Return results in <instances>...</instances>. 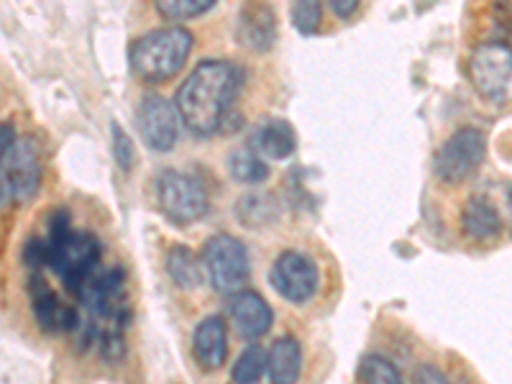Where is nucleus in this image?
<instances>
[{
	"label": "nucleus",
	"mask_w": 512,
	"mask_h": 384,
	"mask_svg": "<svg viewBox=\"0 0 512 384\" xmlns=\"http://www.w3.org/2000/svg\"><path fill=\"white\" fill-rule=\"evenodd\" d=\"M241 90V70L231 62L205 59L177 90V113L192 134L213 136L226 123Z\"/></svg>",
	"instance_id": "obj_1"
},
{
	"label": "nucleus",
	"mask_w": 512,
	"mask_h": 384,
	"mask_svg": "<svg viewBox=\"0 0 512 384\" xmlns=\"http://www.w3.org/2000/svg\"><path fill=\"white\" fill-rule=\"evenodd\" d=\"M26 262L34 272L41 264L52 267L59 282L72 295L80 297V292L100 269V241L93 233L75 231L67 210H57L49 218L47 241H31L26 246Z\"/></svg>",
	"instance_id": "obj_2"
},
{
	"label": "nucleus",
	"mask_w": 512,
	"mask_h": 384,
	"mask_svg": "<svg viewBox=\"0 0 512 384\" xmlns=\"http://www.w3.org/2000/svg\"><path fill=\"white\" fill-rule=\"evenodd\" d=\"M192 34L182 26H164L149 31L131 44V70L144 82L172 80L185 67L192 52Z\"/></svg>",
	"instance_id": "obj_3"
},
{
	"label": "nucleus",
	"mask_w": 512,
	"mask_h": 384,
	"mask_svg": "<svg viewBox=\"0 0 512 384\" xmlns=\"http://www.w3.org/2000/svg\"><path fill=\"white\" fill-rule=\"evenodd\" d=\"M203 269L208 282L218 292H241L244 282L249 280V251L244 241L228 233L210 236L203 246Z\"/></svg>",
	"instance_id": "obj_4"
},
{
	"label": "nucleus",
	"mask_w": 512,
	"mask_h": 384,
	"mask_svg": "<svg viewBox=\"0 0 512 384\" xmlns=\"http://www.w3.org/2000/svg\"><path fill=\"white\" fill-rule=\"evenodd\" d=\"M157 203L159 210L167 216V221L177 223V226L200 221L210 208L205 187L195 177L185 175V172H175V169H167V172L159 175Z\"/></svg>",
	"instance_id": "obj_5"
},
{
	"label": "nucleus",
	"mask_w": 512,
	"mask_h": 384,
	"mask_svg": "<svg viewBox=\"0 0 512 384\" xmlns=\"http://www.w3.org/2000/svg\"><path fill=\"white\" fill-rule=\"evenodd\" d=\"M487 154V139L479 128L464 126L448 136L436 152V175L448 185L464 182L482 167Z\"/></svg>",
	"instance_id": "obj_6"
},
{
	"label": "nucleus",
	"mask_w": 512,
	"mask_h": 384,
	"mask_svg": "<svg viewBox=\"0 0 512 384\" xmlns=\"http://www.w3.org/2000/svg\"><path fill=\"white\" fill-rule=\"evenodd\" d=\"M469 80L489 103H502L512 88V47L505 41H487L469 59Z\"/></svg>",
	"instance_id": "obj_7"
},
{
	"label": "nucleus",
	"mask_w": 512,
	"mask_h": 384,
	"mask_svg": "<svg viewBox=\"0 0 512 384\" xmlns=\"http://www.w3.org/2000/svg\"><path fill=\"white\" fill-rule=\"evenodd\" d=\"M180 113H177V105L169 103L167 98L157 93H146L139 100V108H136V126H139V134L144 139V144L152 149V152H169L172 146L180 139Z\"/></svg>",
	"instance_id": "obj_8"
},
{
	"label": "nucleus",
	"mask_w": 512,
	"mask_h": 384,
	"mask_svg": "<svg viewBox=\"0 0 512 384\" xmlns=\"http://www.w3.org/2000/svg\"><path fill=\"white\" fill-rule=\"evenodd\" d=\"M41 182L39 152L34 141L16 139L0 159V192L11 200L34 198Z\"/></svg>",
	"instance_id": "obj_9"
},
{
	"label": "nucleus",
	"mask_w": 512,
	"mask_h": 384,
	"mask_svg": "<svg viewBox=\"0 0 512 384\" xmlns=\"http://www.w3.org/2000/svg\"><path fill=\"white\" fill-rule=\"evenodd\" d=\"M269 282L287 303L303 305L308 300H313L315 292H318V267L310 256H305L303 251H282L272 264V272H269Z\"/></svg>",
	"instance_id": "obj_10"
},
{
	"label": "nucleus",
	"mask_w": 512,
	"mask_h": 384,
	"mask_svg": "<svg viewBox=\"0 0 512 384\" xmlns=\"http://www.w3.org/2000/svg\"><path fill=\"white\" fill-rule=\"evenodd\" d=\"M31 303H34V315L39 326L47 333H70L80 326L77 310L59 300V295L47 285L39 269L31 277Z\"/></svg>",
	"instance_id": "obj_11"
},
{
	"label": "nucleus",
	"mask_w": 512,
	"mask_h": 384,
	"mask_svg": "<svg viewBox=\"0 0 512 384\" xmlns=\"http://www.w3.org/2000/svg\"><path fill=\"white\" fill-rule=\"evenodd\" d=\"M228 313H231L233 326L249 341H259L267 336L272 328V308L262 295H256L251 290H241L228 300Z\"/></svg>",
	"instance_id": "obj_12"
},
{
	"label": "nucleus",
	"mask_w": 512,
	"mask_h": 384,
	"mask_svg": "<svg viewBox=\"0 0 512 384\" xmlns=\"http://www.w3.org/2000/svg\"><path fill=\"white\" fill-rule=\"evenodd\" d=\"M236 39L249 52H269L277 41V16L262 3H249L241 8L236 21Z\"/></svg>",
	"instance_id": "obj_13"
},
{
	"label": "nucleus",
	"mask_w": 512,
	"mask_h": 384,
	"mask_svg": "<svg viewBox=\"0 0 512 384\" xmlns=\"http://www.w3.org/2000/svg\"><path fill=\"white\" fill-rule=\"evenodd\" d=\"M192 351L205 372H216L228 356V331L221 315H208L198 323L192 336Z\"/></svg>",
	"instance_id": "obj_14"
},
{
	"label": "nucleus",
	"mask_w": 512,
	"mask_h": 384,
	"mask_svg": "<svg viewBox=\"0 0 512 384\" xmlns=\"http://www.w3.org/2000/svg\"><path fill=\"white\" fill-rule=\"evenodd\" d=\"M502 228L505 226H502L500 210L487 198L474 195V198L466 200L464 210H461V231H464L466 239L487 244V241H495L500 236Z\"/></svg>",
	"instance_id": "obj_15"
},
{
	"label": "nucleus",
	"mask_w": 512,
	"mask_h": 384,
	"mask_svg": "<svg viewBox=\"0 0 512 384\" xmlns=\"http://www.w3.org/2000/svg\"><path fill=\"white\" fill-rule=\"evenodd\" d=\"M303 372V346L292 336L277 338L267 354V374L272 384H295Z\"/></svg>",
	"instance_id": "obj_16"
},
{
	"label": "nucleus",
	"mask_w": 512,
	"mask_h": 384,
	"mask_svg": "<svg viewBox=\"0 0 512 384\" xmlns=\"http://www.w3.org/2000/svg\"><path fill=\"white\" fill-rule=\"evenodd\" d=\"M254 152L269 159H287L295 154L297 136L295 128L285 121V118H272V121L262 123L254 134Z\"/></svg>",
	"instance_id": "obj_17"
},
{
	"label": "nucleus",
	"mask_w": 512,
	"mask_h": 384,
	"mask_svg": "<svg viewBox=\"0 0 512 384\" xmlns=\"http://www.w3.org/2000/svg\"><path fill=\"white\" fill-rule=\"evenodd\" d=\"M167 272L172 282L182 290H195L203 282V269L198 267V259L182 244L172 246L167 251Z\"/></svg>",
	"instance_id": "obj_18"
},
{
	"label": "nucleus",
	"mask_w": 512,
	"mask_h": 384,
	"mask_svg": "<svg viewBox=\"0 0 512 384\" xmlns=\"http://www.w3.org/2000/svg\"><path fill=\"white\" fill-rule=\"evenodd\" d=\"M228 172H231L233 180L246 182V185H256V182H264L269 177L267 162L256 152H251V149L231 152V157H228Z\"/></svg>",
	"instance_id": "obj_19"
},
{
	"label": "nucleus",
	"mask_w": 512,
	"mask_h": 384,
	"mask_svg": "<svg viewBox=\"0 0 512 384\" xmlns=\"http://www.w3.org/2000/svg\"><path fill=\"white\" fill-rule=\"evenodd\" d=\"M267 374V351L259 344H251L233 364V384H259Z\"/></svg>",
	"instance_id": "obj_20"
},
{
	"label": "nucleus",
	"mask_w": 512,
	"mask_h": 384,
	"mask_svg": "<svg viewBox=\"0 0 512 384\" xmlns=\"http://www.w3.org/2000/svg\"><path fill=\"white\" fill-rule=\"evenodd\" d=\"M361 384H402L400 369L387 356L369 354L359 364Z\"/></svg>",
	"instance_id": "obj_21"
},
{
	"label": "nucleus",
	"mask_w": 512,
	"mask_h": 384,
	"mask_svg": "<svg viewBox=\"0 0 512 384\" xmlns=\"http://www.w3.org/2000/svg\"><path fill=\"white\" fill-rule=\"evenodd\" d=\"M216 8V0H159L157 11L169 21H182V18H195Z\"/></svg>",
	"instance_id": "obj_22"
},
{
	"label": "nucleus",
	"mask_w": 512,
	"mask_h": 384,
	"mask_svg": "<svg viewBox=\"0 0 512 384\" xmlns=\"http://www.w3.org/2000/svg\"><path fill=\"white\" fill-rule=\"evenodd\" d=\"M292 26H295L300 34H315L320 26V18H323V8L315 0H303V3H295L290 8Z\"/></svg>",
	"instance_id": "obj_23"
},
{
	"label": "nucleus",
	"mask_w": 512,
	"mask_h": 384,
	"mask_svg": "<svg viewBox=\"0 0 512 384\" xmlns=\"http://www.w3.org/2000/svg\"><path fill=\"white\" fill-rule=\"evenodd\" d=\"M111 134H113V157H116L118 167L123 169V172H128L131 169V164H134V144H131V139H128V134L123 131L118 123H111Z\"/></svg>",
	"instance_id": "obj_24"
},
{
	"label": "nucleus",
	"mask_w": 512,
	"mask_h": 384,
	"mask_svg": "<svg viewBox=\"0 0 512 384\" xmlns=\"http://www.w3.org/2000/svg\"><path fill=\"white\" fill-rule=\"evenodd\" d=\"M413 384H451V382H448L446 374H443L441 369L425 364V367H418V372H415L413 377Z\"/></svg>",
	"instance_id": "obj_25"
},
{
	"label": "nucleus",
	"mask_w": 512,
	"mask_h": 384,
	"mask_svg": "<svg viewBox=\"0 0 512 384\" xmlns=\"http://www.w3.org/2000/svg\"><path fill=\"white\" fill-rule=\"evenodd\" d=\"M16 141V134H13V123H0V159L6 157V152Z\"/></svg>",
	"instance_id": "obj_26"
},
{
	"label": "nucleus",
	"mask_w": 512,
	"mask_h": 384,
	"mask_svg": "<svg viewBox=\"0 0 512 384\" xmlns=\"http://www.w3.org/2000/svg\"><path fill=\"white\" fill-rule=\"evenodd\" d=\"M331 8L336 16L341 18H349L351 13L359 11V0H331Z\"/></svg>",
	"instance_id": "obj_27"
},
{
	"label": "nucleus",
	"mask_w": 512,
	"mask_h": 384,
	"mask_svg": "<svg viewBox=\"0 0 512 384\" xmlns=\"http://www.w3.org/2000/svg\"><path fill=\"white\" fill-rule=\"evenodd\" d=\"M510 208H512V192H510Z\"/></svg>",
	"instance_id": "obj_28"
}]
</instances>
